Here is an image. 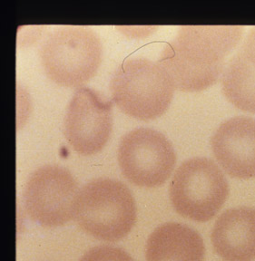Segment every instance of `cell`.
<instances>
[{
    "label": "cell",
    "instance_id": "1",
    "mask_svg": "<svg viewBox=\"0 0 255 261\" xmlns=\"http://www.w3.org/2000/svg\"><path fill=\"white\" fill-rule=\"evenodd\" d=\"M243 34L242 25H183L165 45L158 63L175 89L202 91L218 81L225 58Z\"/></svg>",
    "mask_w": 255,
    "mask_h": 261
},
{
    "label": "cell",
    "instance_id": "2",
    "mask_svg": "<svg viewBox=\"0 0 255 261\" xmlns=\"http://www.w3.org/2000/svg\"><path fill=\"white\" fill-rule=\"evenodd\" d=\"M73 219L95 239L121 241L136 224V201L122 181L110 178L93 179L79 190Z\"/></svg>",
    "mask_w": 255,
    "mask_h": 261
},
{
    "label": "cell",
    "instance_id": "3",
    "mask_svg": "<svg viewBox=\"0 0 255 261\" xmlns=\"http://www.w3.org/2000/svg\"><path fill=\"white\" fill-rule=\"evenodd\" d=\"M174 89L163 66L146 58L124 60L110 81L112 99L120 110L144 121L165 114L173 100Z\"/></svg>",
    "mask_w": 255,
    "mask_h": 261
},
{
    "label": "cell",
    "instance_id": "4",
    "mask_svg": "<svg viewBox=\"0 0 255 261\" xmlns=\"http://www.w3.org/2000/svg\"><path fill=\"white\" fill-rule=\"evenodd\" d=\"M42 66L58 86L79 87L95 75L101 63L98 36L84 25H63L50 33L39 51Z\"/></svg>",
    "mask_w": 255,
    "mask_h": 261
},
{
    "label": "cell",
    "instance_id": "5",
    "mask_svg": "<svg viewBox=\"0 0 255 261\" xmlns=\"http://www.w3.org/2000/svg\"><path fill=\"white\" fill-rule=\"evenodd\" d=\"M229 196V184L213 160L194 157L177 168L169 186L175 212L197 222L216 216Z\"/></svg>",
    "mask_w": 255,
    "mask_h": 261
},
{
    "label": "cell",
    "instance_id": "6",
    "mask_svg": "<svg viewBox=\"0 0 255 261\" xmlns=\"http://www.w3.org/2000/svg\"><path fill=\"white\" fill-rule=\"evenodd\" d=\"M117 160L129 181L140 187L155 188L169 179L176 155L173 144L159 130L141 127L122 137Z\"/></svg>",
    "mask_w": 255,
    "mask_h": 261
},
{
    "label": "cell",
    "instance_id": "7",
    "mask_svg": "<svg viewBox=\"0 0 255 261\" xmlns=\"http://www.w3.org/2000/svg\"><path fill=\"white\" fill-rule=\"evenodd\" d=\"M79 185L66 168L48 164L29 176L23 192L26 212L44 227L63 226L74 218Z\"/></svg>",
    "mask_w": 255,
    "mask_h": 261
},
{
    "label": "cell",
    "instance_id": "8",
    "mask_svg": "<svg viewBox=\"0 0 255 261\" xmlns=\"http://www.w3.org/2000/svg\"><path fill=\"white\" fill-rule=\"evenodd\" d=\"M112 102L95 90L81 87L66 107L64 135L74 151L83 155L97 153L111 135Z\"/></svg>",
    "mask_w": 255,
    "mask_h": 261
},
{
    "label": "cell",
    "instance_id": "9",
    "mask_svg": "<svg viewBox=\"0 0 255 261\" xmlns=\"http://www.w3.org/2000/svg\"><path fill=\"white\" fill-rule=\"evenodd\" d=\"M211 147L228 175L255 178V118L235 116L222 122L211 138Z\"/></svg>",
    "mask_w": 255,
    "mask_h": 261
},
{
    "label": "cell",
    "instance_id": "10",
    "mask_svg": "<svg viewBox=\"0 0 255 261\" xmlns=\"http://www.w3.org/2000/svg\"><path fill=\"white\" fill-rule=\"evenodd\" d=\"M214 251L224 261L255 260V208L239 206L222 212L211 235Z\"/></svg>",
    "mask_w": 255,
    "mask_h": 261
},
{
    "label": "cell",
    "instance_id": "11",
    "mask_svg": "<svg viewBox=\"0 0 255 261\" xmlns=\"http://www.w3.org/2000/svg\"><path fill=\"white\" fill-rule=\"evenodd\" d=\"M201 235L188 226L167 222L156 228L146 242V261H203Z\"/></svg>",
    "mask_w": 255,
    "mask_h": 261
},
{
    "label": "cell",
    "instance_id": "12",
    "mask_svg": "<svg viewBox=\"0 0 255 261\" xmlns=\"http://www.w3.org/2000/svg\"><path fill=\"white\" fill-rule=\"evenodd\" d=\"M221 84L222 93L232 105L255 114V68L240 50L225 63Z\"/></svg>",
    "mask_w": 255,
    "mask_h": 261
},
{
    "label": "cell",
    "instance_id": "13",
    "mask_svg": "<svg viewBox=\"0 0 255 261\" xmlns=\"http://www.w3.org/2000/svg\"><path fill=\"white\" fill-rule=\"evenodd\" d=\"M79 261H135L123 249L112 246H97L83 255Z\"/></svg>",
    "mask_w": 255,
    "mask_h": 261
},
{
    "label": "cell",
    "instance_id": "14",
    "mask_svg": "<svg viewBox=\"0 0 255 261\" xmlns=\"http://www.w3.org/2000/svg\"><path fill=\"white\" fill-rule=\"evenodd\" d=\"M240 51L246 58L247 61L255 68V28H252L247 34L246 38Z\"/></svg>",
    "mask_w": 255,
    "mask_h": 261
}]
</instances>
